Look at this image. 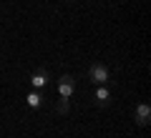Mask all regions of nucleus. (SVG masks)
<instances>
[{
    "label": "nucleus",
    "mask_w": 151,
    "mask_h": 138,
    "mask_svg": "<svg viewBox=\"0 0 151 138\" xmlns=\"http://www.w3.org/2000/svg\"><path fill=\"white\" fill-rule=\"evenodd\" d=\"M73 93H76V78L68 75V73L60 75V78H58V96L60 98H70Z\"/></svg>",
    "instance_id": "nucleus-2"
},
{
    "label": "nucleus",
    "mask_w": 151,
    "mask_h": 138,
    "mask_svg": "<svg viewBox=\"0 0 151 138\" xmlns=\"http://www.w3.org/2000/svg\"><path fill=\"white\" fill-rule=\"evenodd\" d=\"M93 101H96V106L106 108L108 103H111V90H108L106 85H96V96H93Z\"/></svg>",
    "instance_id": "nucleus-5"
},
{
    "label": "nucleus",
    "mask_w": 151,
    "mask_h": 138,
    "mask_svg": "<svg viewBox=\"0 0 151 138\" xmlns=\"http://www.w3.org/2000/svg\"><path fill=\"white\" fill-rule=\"evenodd\" d=\"M30 83H33V90H40V88H45V85L50 83V73L45 68H38L35 73L30 75Z\"/></svg>",
    "instance_id": "nucleus-4"
},
{
    "label": "nucleus",
    "mask_w": 151,
    "mask_h": 138,
    "mask_svg": "<svg viewBox=\"0 0 151 138\" xmlns=\"http://www.w3.org/2000/svg\"><path fill=\"white\" fill-rule=\"evenodd\" d=\"M68 111H70V103H68V98H60V101L55 103V113H58V116H65Z\"/></svg>",
    "instance_id": "nucleus-7"
},
{
    "label": "nucleus",
    "mask_w": 151,
    "mask_h": 138,
    "mask_svg": "<svg viewBox=\"0 0 151 138\" xmlns=\"http://www.w3.org/2000/svg\"><path fill=\"white\" fill-rule=\"evenodd\" d=\"M134 121H136V126H141V128H146L151 123V106L149 103H139V106H136Z\"/></svg>",
    "instance_id": "nucleus-3"
},
{
    "label": "nucleus",
    "mask_w": 151,
    "mask_h": 138,
    "mask_svg": "<svg viewBox=\"0 0 151 138\" xmlns=\"http://www.w3.org/2000/svg\"><path fill=\"white\" fill-rule=\"evenodd\" d=\"M25 103L30 108H40V106H43V96H40L38 90H30V93L25 96Z\"/></svg>",
    "instance_id": "nucleus-6"
},
{
    "label": "nucleus",
    "mask_w": 151,
    "mask_h": 138,
    "mask_svg": "<svg viewBox=\"0 0 151 138\" xmlns=\"http://www.w3.org/2000/svg\"><path fill=\"white\" fill-rule=\"evenodd\" d=\"M88 78H91L96 85H106L108 80H111V70H108L106 63H98V60H96V63L88 68Z\"/></svg>",
    "instance_id": "nucleus-1"
}]
</instances>
